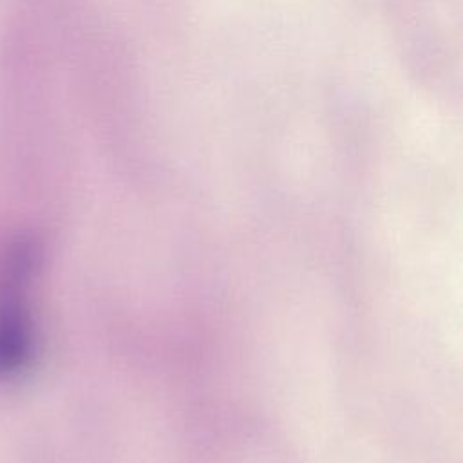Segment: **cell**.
<instances>
[{
  "mask_svg": "<svg viewBox=\"0 0 463 463\" xmlns=\"http://www.w3.org/2000/svg\"><path fill=\"white\" fill-rule=\"evenodd\" d=\"M31 241H16L0 264V378L24 371L33 356L34 324L31 289L38 268Z\"/></svg>",
  "mask_w": 463,
  "mask_h": 463,
  "instance_id": "6da1fadb",
  "label": "cell"
}]
</instances>
